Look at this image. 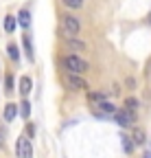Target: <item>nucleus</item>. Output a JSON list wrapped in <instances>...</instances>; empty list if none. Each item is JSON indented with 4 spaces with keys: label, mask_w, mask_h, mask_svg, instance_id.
<instances>
[{
    "label": "nucleus",
    "mask_w": 151,
    "mask_h": 158,
    "mask_svg": "<svg viewBox=\"0 0 151 158\" xmlns=\"http://www.w3.org/2000/svg\"><path fill=\"white\" fill-rule=\"evenodd\" d=\"M66 46H70V48H74V51H85V42L74 40V37H68V40H66Z\"/></svg>",
    "instance_id": "10"
},
{
    "label": "nucleus",
    "mask_w": 151,
    "mask_h": 158,
    "mask_svg": "<svg viewBox=\"0 0 151 158\" xmlns=\"http://www.w3.org/2000/svg\"><path fill=\"white\" fill-rule=\"evenodd\" d=\"M62 27H64V31H66V35H70V37H74V35H79V31H81V22L74 15H64V20H62Z\"/></svg>",
    "instance_id": "3"
},
{
    "label": "nucleus",
    "mask_w": 151,
    "mask_h": 158,
    "mask_svg": "<svg viewBox=\"0 0 151 158\" xmlns=\"http://www.w3.org/2000/svg\"><path fill=\"white\" fill-rule=\"evenodd\" d=\"M26 134H31V136H33V134H35V127H33V125H31V123H29V125H26Z\"/></svg>",
    "instance_id": "21"
},
{
    "label": "nucleus",
    "mask_w": 151,
    "mask_h": 158,
    "mask_svg": "<svg viewBox=\"0 0 151 158\" xmlns=\"http://www.w3.org/2000/svg\"><path fill=\"white\" fill-rule=\"evenodd\" d=\"M2 116H5V121H7V123H11L13 118L18 116V106H15V103H7V106H5V112H2Z\"/></svg>",
    "instance_id": "7"
},
{
    "label": "nucleus",
    "mask_w": 151,
    "mask_h": 158,
    "mask_svg": "<svg viewBox=\"0 0 151 158\" xmlns=\"http://www.w3.org/2000/svg\"><path fill=\"white\" fill-rule=\"evenodd\" d=\"M5 84H7V88H5V90H7V92H11V90H13V77H11V75H7Z\"/></svg>",
    "instance_id": "20"
},
{
    "label": "nucleus",
    "mask_w": 151,
    "mask_h": 158,
    "mask_svg": "<svg viewBox=\"0 0 151 158\" xmlns=\"http://www.w3.org/2000/svg\"><path fill=\"white\" fill-rule=\"evenodd\" d=\"M15 154L18 158H33V145L26 136H20L15 141Z\"/></svg>",
    "instance_id": "2"
},
{
    "label": "nucleus",
    "mask_w": 151,
    "mask_h": 158,
    "mask_svg": "<svg viewBox=\"0 0 151 158\" xmlns=\"http://www.w3.org/2000/svg\"><path fill=\"white\" fill-rule=\"evenodd\" d=\"M114 121H116L121 127H131L136 118H134V112H129V110L123 108V110H118V112L114 114Z\"/></svg>",
    "instance_id": "4"
},
{
    "label": "nucleus",
    "mask_w": 151,
    "mask_h": 158,
    "mask_svg": "<svg viewBox=\"0 0 151 158\" xmlns=\"http://www.w3.org/2000/svg\"><path fill=\"white\" fill-rule=\"evenodd\" d=\"M62 2H64L66 7H70V9H79V7H83V0H62Z\"/></svg>",
    "instance_id": "18"
},
{
    "label": "nucleus",
    "mask_w": 151,
    "mask_h": 158,
    "mask_svg": "<svg viewBox=\"0 0 151 158\" xmlns=\"http://www.w3.org/2000/svg\"><path fill=\"white\" fill-rule=\"evenodd\" d=\"M15 27H18V20H15L13 15H7V18H5V31H7V33H13Z\"/></svg>",
    "instance_id": "12"
},
{
    "label": "nucleus",
    "mask_w": 151,
    "mask_h": 158,
    "mask_svg": "<svg viewBox=\"0 0 151 158\" xmlns=\"http://www.w3.org/2000/svg\"><path fill=\"white\" fill-rule=\"evenodd\" d=\"M97 114L99 116H114L116 112H118V108L114 106V103H109V101H101V103H97Z\"/></svg>",
    "instance_id": "6"
},
{
    "label": "nucleus",
    "mask_w": 151,
    "mask_h": 158,
    "mask_svg": "<svg viewBox=\"0 0 151 158\" xmlns=\"http://www.w3.org/2000/svg\"><path fill=\"white\" fill-rule=\"evenodd\" d=\"M66 84L72 90H88V81H85L83 77H77V75H68L66 77Z\"/></svg>",
    "instance_id": "5"
},
{
    "label": "nucleus",
    "mask_w": 151,
    "mask_h": 158,
    "mask_svg": "<svg viewBox=\"0 0 151 158\" xmlns=\"http://www.w3.org/2000/svg\"><path fill=\"white\" fill-rule=\"evenodd\" d=\"M149 24H151V13H149Z\"/></svg>",
    "instance_id": "23"
},
{
    "label": "nucleus",
    "mask_w": 151,
    "mask_h": 158,
    "mask_svg": "<svg viewBox=\"0 0 151 158\" xmlns=\"http://www.w3.org/2000/svg\"><path fill=\"white\" fill-rule=\"evenodd\" d=\"M121 141H123V149H125L127 154H131V152H134V141H131L129 136H123Z\"/></svg>",
    "instance_id": "16"
},
{
    "label": "nucleus",
    "mask_w": 151,
    "mask_h": 158,
    "mask_svg": "<svg viewBox=\"0 0 151 158\" xmlns=\"http://www.w3.org/2000/svg\"><path fill=\"white\" fill-rule=\"evenodd\" d=\"M31 88H33L31 77H26V75H24V77L20 79V94H22V97H26V94L31 92Z\"/></svg>",
    "instance_id": "8"
},
{
    "label": "nucleus",
    "mask_w": 151,
    "mask_h": 158,
    "mask_svg": "<svg viewBox=\"0 0 151 158\" xmlns=\"http://www.w3.org/2000/svg\"><path fill=\"white\" fill-rule=\"evenodd\" d=\"M22 42H24V48H26V57L33 62V44H31V37L29 35H22Z\"/></svg>",
    "instance_id": "15"
},
{
    "label": "nucleus",
    "mask_w": 151,
    "mask_h": 158,
    "mask_svg": "<svg viewBox=\"0 0 151 158\" xmlns=\"http://www.w3.org/2000/svg\"><path fill=\"white\" fill-rule=\"evenodd\" d=\"M7 53H9V57L13 59V62H18V59H20V48H18V46H15L13 42H11V44L7 46Z\"/></svg>",
    "instance_id": "13"
},
{
    "label": "nucleus",
    "mask_w": 151,
    "mask_h": 158,
    "mask_svg": "<svg viewBox=\"0 0 151 158\" xmlns=\"http://www.w3.org/2000/svg\"><path fill=\"white\" fill-rule=\"evenodd\" d=\"M64 66H66L72 75H81V73L88 70V64L83 62L81 57H77V55H68V57H64Z\"/></svg>",
    "instance_id": "1"
},
{
    "label": "nucleus",
    "mask_w": 151,
    "mask_h": 158,
    "mask_svg": "<svg viewBox=\"0 0 151 158\" xmlns=\"http://www.w3.org/2000/svg\"><path fill=\"white\" fill-rule=\"evenodd\" d=\"M88 101H90V103H101V101H105V92H90V94H88Z\"/></svg>",
    "instance_id": "14"
},
{
    "label": "nucleus",
    "mask_w": 151,
    "mask_h": 158,
    "mask_svg": "<svg viewBox=\"0 0 151 158\" xmlns=\"http://www.w3.org/2000/svg\"><path fill=\"white\" fill-rule=\"evenodd\" d=\"M138 108V99H134V97H129V99H125V110H129V112H134Z\"/></svg>",
    "instance_id": "17"
},
{
    "label": "nucleus",
    "mask_w": 151,
    "mask_h": 158,
    "mask_svg": "<svg viewBox=\"0 0 151 158\" xmlns=\"http://www.w3.org/2000/svg\"><path fill=\"white\" fill-rule=\"evenodd\" d=\"M20 112H22L24 118H29V116H31V103H29V101H22V103H20Z\"/></svg>",
    "instance_id": "19"
},
{
    "label": "nucleus",
    "mask_w": 151,
    "mask_h": 158,
    "mask_svg": "<svg viewBox=\"0 0 151 158\" xmlns=\"http://www.w3.org/2000/svg\"><path fill=\"white\" fill-rule=\"evenodd\" d=\"M18 22H20L24 29H29V24H31V13H29V9H22L20 13H18Z\"/></svg>",
    "instance_id": "9"
},
{
    "label": "nucleus",
    "mask_w": 151,
    "mask_h": 158,
    "mask_svg": "<svg viewBox=\"0 0 151 158\" xmlns=\"http://www.w3.org/2000/svg\"><path fill=\"white\" fill-rule=\"evenodd\" d=\"M142 158H151V149H149V152H145V156H142Z\"/></svg>",
    "instance_id": "22"
},
{
    "label": "nucleus",
    "mask_w": 151,
    "mask_h": 158,
    "mask_svg": "<svg viewBox=\"0 0 151 158\" xmlns=\"http://www.w3.org/2000/svg\"><path fill=\"white\" fill-rule=\"evenodd\" d=\"M131 141H134V145H142L145 143V130L142 127H136L134 134H131Z\"/></svg>",
    "instance_id": "11"
}]
</instances>
